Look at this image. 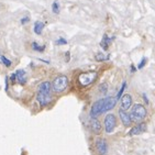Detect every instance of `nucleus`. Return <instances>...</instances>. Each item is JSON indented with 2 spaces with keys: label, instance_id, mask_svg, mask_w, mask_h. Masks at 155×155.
I'll return each instance as SVG.
<instances>
[{
  "label": "nucleus",
  "instance_id": "23",
  "mask_svg": "<svg viewBox=\"0 0 155 155\" xmlns=\"http://www.w3.org/2000/svg\"><path fill=\"white\" fill-rule=\"evenodd\" d=\"M107 88H108L107 84H103V85H100V87H99V90H100V92H102V94H106Z\"/></svg>",
  "mask_w": 155,
  "mask_h": 155
},
{
  "label": "nucleus",
  "instance_id": "24",
  "mask_svg": "<svg viewBox=\"0 0 155 155\" xmlns=\"http://www.w3.org/2000/svg\"><path fill=\"white\" fill-rule=\"evenodd\" d=\"M29 20H30V18H29V17H25V18H22V19H21V23H22V24H25L27 22H29Z\"/></svg>",
  "mask_w": 155,
  "mask_h": 155
},
{
  "label": "nucleus",
  "instance_id": "12",
  "mask_svg": "<svg viewBox=\"0 0 155 155\" xmlns=\"http://www.w3.org/2000/svg\"><path fill=\"white\" fill-rule=\"evenodd\" d=\"M91 131L96 135H99L102 132V127H101V123L99 120H97V119H91Z\"/></svg>",
  "mask_w": 155,
  "mask_h": 155
},
{
  "label": "nucleus",
  "instance_id": "8",
  "mask_svg": "<svg viewBox=\"0 0 155 155\" xmlns=\"http://www.w3.org/2000/svg\"><path fill=\"white\" fill-rule=\"evenodd\" d=\"M96 149L99 155H106V153L108 152V144H107L106 140L103 139H98L96 141Z\"/></svg>",
  "mask_w": 155,
  "mask_h": 155
},
{
  "label": "nucleus",
  "instance_id": "22",
  "mask_svg": "<svg viewBox=\"0 0 155 155\" xmlns=\"http://www.w3.org/2000/svg\"><path fill=\"white\" fill-rule=\"evenodd\" d=\"M56 44H58V45H65V44H67V40L63 39V37H60L56 41Z\"/></svg>",
  "mask_w": 155,
  "mask_h": 155
},
{
  "label": "nucleus",
  "instance_id": "2",
  "mask_svg": "<svg viewBox=\"0 0 155 155\" xmlns=\"http://www.w3.org/2000/svg\"><path fill=\"white\" fill-rule=\"evenodd\" d=\"M146 108L141 103H135L133 107H132V110H131L130 117L132 121H135L137 123H141V122L145 119L146 117Z\"/></svg>",
  "mask_w": 155,
  "mask_h": 155
},
{
  "label": "nucleus",
  "instance_id": "20",
  "mask_svg": "<svg viewBox=\"0 0 155 155\" xmlns=\"http://www.w3.org/2000/svg\"><path fill=\"white\" fill-rule=\"evenodd\" d=\"M125 86H127V82H123V84H122V86H121V88H120V90H119L118 95H117L116 100H119V99H120V97L122 96V94H123V91H124V89H125Z\"/></svg>",
  "mask_w": 155,
  "mask_h": 155
},
{
  "label": "nucleus",
  "instance_id": "9",
  "mask_svg": "<svg viewBox=\"0 0 155 155\" xmlns=\"http://www.w3.org/2000/svg\"><path fill=\"white\" fill-rule=\"evenodd\" d=\"M103 100H105L103 101V112L110 111V110H112L116 107V103H117L116 98L107 97V98H103Z\"/></svg>",
  "mask_w": 155,
  "mask_h": 155
},
{
  "label": "nucleus",
  "instance_id": "25",
  "mask_svg": "<svg viewBox=\"0 0 155 155\" xmlns=\"http://www.w3.org/2000/svg\"><path fill=\"white\" fill-rule=\"evenodd\" d=\"M10 80H11V82H12V84H15V73L11 75V78H10Z\"/></svg>",
  "mask_w": 155,
  "mask_h": 155
},
{
  "label": "nucleus",
  "instance_id": "14",
  "mask_svg": "<svg viewBox=\"0 0 155 155\" xmlns=\"http://www.w3.org/2000/svg\"><path fill=\"white\" fill-rule=\"evenodd\" d=\"M112 40H113V37H109L107 34H103V37H102V40H101V42H100L101 47H102L105 51H107V50L109 49V44L112 42Z\"/></svg>",
  "mask_w": 155,
  "mask_h": 155
},
{
  "label": "nucleus",
  "instance_id": "6",
  "mask_svg": "<svg viewBox=\"0 0 155 155\" xmlns=\"http://www.w3.org/2000/svg\"><path fill=\"white\" fill-rule=\"evenodd\" d=\"M103 99H99L91 106L90 109V117L91 119H96L98 116L103 113Z\"/></svg>",
  "mask_w": 155,
  "mask_h": 155
},
{
  "label": "nucleus",
  "instance_id": "7",
  "mask_svg": "<svg viewBox=\"0 0 155 155\" xmlns=\"http://www.w3.org/2000/svg\"><path fill=\"white\" fill-rule=\"evenodd\" d=\"M119 117H120V120H121L122 124L124 125L125 128H129L131 124H132V120H131L130 113L124 111L122 109H119Z\"/></svg>",
  "mask_w": 155,
  "mask_h": 155
},
{
  "label": "nucleus",
  "instance_id": "1",
  "mask_svg": "<svg viewBox=\"0 0 155 155\" xmlns=\"http://www.w3.org/2000/svg\"><path fill=\"white\" fill-rule=\"evenodd\" d=\"M51 82H43L39 86V90L37 94V100L41 107H46L51 102L52 96H51Z\"/></svg>",
  "mask_w": 155,
  "mask_h": 155
},
{
  "label": "nucleus",
  "instance_id": "21",
  "mask_svg": "<svg viewBox=\"0 0 155 155\" xmlns=\"http://www.w3.org/2000/svg\"><path fill=\"white\" fill-rule=\"evenodd\" d=\"M146 62H147V60H146V57H143V58H142V61L140 62V64L137 65V68H139V69H142L143 67L145 66Z\"/></svg>",
  "mask_w": 155,
  "mask_h": 155
},
{
  "label": "nucleus",
  "instance_id": "18",
  "mask_svg": "<svg viewBox=\"0 0 155 155\" xmlns=\"http://www.w3.org/2000/svg\"><path fill=\"white\" fill-rule=\"evenodd\" d=\"M52 10H53V12H54L55 15L60 13V2H58L57 0L52 3Z\"/></svg>",
  "mask_w": 155,
  "mask_h": 155
},
{
  "label": "nucleus",
  "instance_id": "27",
  "mask_svg": "<svg viewBox=\"0 0 155 155\" xmlns=\"http://www.w3.org/2000/svg\"><path fill=\"white\" fill-rule=\"evenodd\" d=\"M131 70H132V72H134V70H135V68H134V66H133V65H132V66H131Z\"/></svg>",
  "mask_w": 155,
  "mask_h": 155
},
{
  "label": "nucleus",
  "instance_id": "3",
  "mask_svg": "<svg viewBox=\"0 0 155 155\" xmlns=\"http://www.w3.org/2000/svg\"><path fill=\"white\" fill-rule=\"evenodd\" d=\"M51 86L55 92H57V94L63 92L67 88V86H68V78L65 75H60V76H57L53 80Z\"/></svg>",
  "mask_w": 155,
  "mask_h": 155
},
{
  "label": "nucleus",
  "instance_id": "10",
  "mask_svg": "<svg viewBox=\"0 0 155 155\" xmlns=\"http://www.w3.org/2000/svg\"><path fill=\"white\" fill-rule=\"evenodd\" d=\"M146 128H147V125H146L145 123H143V122H141V123H137V125L133 127V128L130 130V132H129V135H130V137H133V135H139V134L143 133V132H145Z\"/></svg>",
  "mask_w": 155,
  "mask_h": 155
},
{
  "label": "nucleus",
  "instance_id": "15",
  "mask_svg": "<svg viewBox=\"0 0 155 155\" xmlns=\"http://www.w3.org/2000/svg\"><path fill=\"white\" fill-rule=\"evenodd\" d=\"M44 23L41 21H37L35 23H34V32H35V34H37V35H40V34L42 33L43 29H44Z\"/></svg>",
  "mask_w": 155,
  "mask_h": 155
},
{
  "label": "nucleus",
  "instance_id": "17",
  "mask_svg": "<svg viewBox=\"0 0 155 155\" xmlns=\"http://www.w3.org/2000/svg\"><path fill=\"white\" fill-rule=\"evenodd\" d=\"M32 49L37 52H44V50H45V45L41 46V45H39L37 42H33L32 43Z\"/></svg>",
  "mask_w": 155,
  "mask_h": 155
},
{
  "label": "nucleus",
  "instance_id": "19",
  "mask_svg": "<svg viewBox=\"0 0 155 155\" xmlns=\"http://www.w3.org/2000/svg\"><path fill=\"white\" fill-rule=\"evenodd\" d=\"M0 62H1L3 65H6L7 67H10L11 66V64H12L10 60H8L6 56H2V55H0Z\"/></svg>",
  "mask_w": 155,
  "mask_h": 155
},
{
  "label": "nucleus",
  "instance_id": "13",
  "mask_svg": "<svg viewBox=\"0 0 155 155\" xmlns=\"http://www.w3.org/2000/svg\"><path fill=\"white\" fill-rule=\"evenodd\" d=\"M15 80H18L20 85H24L27 82V74L23 69H18L15 72Z\"/></svg>",
  "mask_w": 155,
  "mask_h": 155
},
{
  "label": "nucleus",
  "instance_id": "5",
  "mask_svg": "<svg viewBox=\"0 0 155 155\" xmlns=\"http://www.w3.org/2000/svg\"><path fill=\"white\" fill-rule=\"evenodd\" d=\"M117 127V118L113 113H108L105 118V131L107 133H112Z\"/></svg>",
  "mask_w": 155,
  "mask_h": 155
},
{
  "label": "nucleus",
  "instance_id": "4",
  "mask_svg": "<svg viewBox=\"0 0 155 155\" xmlns=\"http://www.w3.org/2000/svg\"><path fill=\"white\" fill-rule=\"evenodd\" d=\"M97 79V73L96 72H88L82 73L78 76V82L82 87H87Z\"/></svg>",
  "mask_w": 155,
  "mask_h": 155
},
{
  "label": "nucleus",
  "instance_id": "26",
  "mask_svg": "<svg viewBox=\"0 0 155 155\" xmlns=\"http://www.w3.org/2000/svg\"><path fill=\"white\" fill-rule=\"evenodd\" d=\"M8 80H9V77H6V86H5V89H6V91L8 90Z\"/></svg>",
  "mask_w": 155,
  "mask_h": 155
},
{
  "label": "nucleus",
  "instance_id": "16",
  "mask_svg": "<svg viewBox=\"0 0 155 155\" xmlns=\"http://www.w3.org/2000/svg\"><path fill=\"white\" fill-rule=\"evenodd\" d=\"M96 61H98V62H103V61H108L110 58V55L108 54V55H105V54H102V53H98L97 55H96Z\"/></svg>",
  "mask_w": 155,
  "mask_h": 155
},
{
  "label": "nucleus",
  "instance_id": "11",
  "mask_svg": "<svg viewBox=\"0 0 155 155\" xmlns=\"http://www.w3.org/2000/svg\"><path fill=\"white\" fill-rule=\"evenodd\" d=\"M131 106H132V97H131V95H123L121 98V109L127 111V110L130 109Z\"/></svg>",
  "mask_w": 155,
  "mask_h": 155
}]
</instances>
